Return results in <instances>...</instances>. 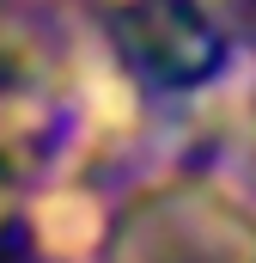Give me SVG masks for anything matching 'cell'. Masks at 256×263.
I'll return each mask as SVG.
<instances>
[{
    "instance_id": "2",
    "label": "cell",
    "mask_w": 256,
    "mask_h": 263,
    "mask_svg": "<svg viewBox=\"0 0 256 263\" xmlns=\"http://www.w3.org/2000/svg\"><path fill=\"white\" fill-rule=\"evenodd\" d=\"M110 37H116V55L140 80L171 86V92L201 86L226 62V43L195 0H128L110 12Z\"/></svg>"
},
{
    "instance_id": "1",
    "label": "cell",
    "mask_w": 256,
    "mask_h": 263,
    "mask_svg": "<svg viewBox=\"0 0 256 263\" xmlns=\"http://www.w3.org/2000/svg\"><path fill=\"white\" fill-rule=\"evenodd\" d=\"M98 263H256V220L220 190H153L116 214Z\"/></svg>"
}]
</instances>
